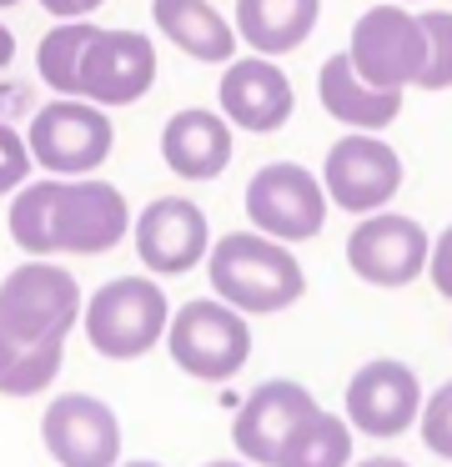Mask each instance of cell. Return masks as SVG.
Here are the masks:
<instances>
[{
    "mask_svg": "<svg viewBox=\"0 0 452 467\" xmlns=\"http://www.w3.org/2000/svg\"><path fill=\"white\" fill-rule=\"evenodd\" d=\"M80 282L30 256L0 282V397H40L60 377L66 337L80 327Z\"/></svg>",
    "mask_w": 452,
    "mask_h": 467,
    "instance_id": "6da1fadb",
    "label": "cell"
},
{
    "mask_svg": "<svg viewBox=\"0 0 452 467\" xmlns=\"http://www.w3.org/2000/svg\"><path fill=\"white\" fill-rule=\"evenodd\" d=\"M131 202L100 176H46L10 192V242L30 256H100L131 236Z\"/></svg>",
    "mask_w": 452,
    "mask_h": 467,
    "instance_id": "7a4b0ae2",
    "label": "cell"
},
{
    "mask_svg": "<svg viewBox=\"0 0 452 467\" xmlns=\"http://www.w3.org/2000/svg\"><path fill=\"white\" fill-rule=\"evenodd\" d=\"M206 282L211 296L231 302L247 317H271L301 302L307 292V272H301L297 252L287 242H271L257 226L251 232H226L211 242L206 252Z\"/></svg>",
    "mask_w": 452,
    "mask_h": 467,
    "instance_id": "3957f363",
    "label": "cell"
},
{
    "mask_svg": "<svg viewBox=\"0 0 452 467\" xmlns=\"http://www.w3.org/2000/svg\"><path fill=\"white\" fill-rule=\"evenodd\" d=\"M171 302L161 282L151 276H116V282L96 286L80 306V332H86L90 352L106 362H136L156 342H166Z\"/></svg>",
    "mask_w": 452,
    "mask_h": 467,
    "instance_id": "277c9868",
    "label": "cell"
},
{
    "mask_svg": "<svg viewBox=\"0 0 452 467\" xmlns=\"http://www.w3.org/2000/svg\"><path fill=\"white\" fill-rule=\"evenodd\" d=\"M166 352L196 382H231L251 357V322L221 296H196L171 312Z\"/></svg>",
    "mask_w": 452,
    "mask_h": 467,
    "instance_id": "5b68a950",
    "label": "cell"
},
{
    "mask_svg": "<svg viewBox=\"0 0 452 467\" xmlns=\"http://www.w3.org/2000/svg\"><path fill=\"white\" fill-rule=\"evenodd\" d=\"M30 161L46 166L50 176H90L116 146L110 111L86 96H56L46 101L26 126Z\"/></svg>",
    "mask_w": 452,
    "mask_h": 467,
    "instance_id": "8992f818",
    "label": "cell"
},
{
    "mask_svg": "<svg viewBox=\"0 0 452 467\" xmlns=\"http://www.w3.org/2000/svg\"><path fill=\"white\" fill-rule=\"evenodd\" d=\"M347 56L367 86H377V91H407V86H417L422 66H427L422 16L412 5H402V0H382V5L357 16V26L347 36Z\"/></svg>",
    "mask_w": 452,
    "mask_h": 467,
    "instance_id": "52a82bcc",
    "label": "cell"
},
{
    "mask_svg": "<svg viewBox=\"0 0 452 467\" xmlns=\"http://www.w3.org/2000/svg\"><path fill=\"white\" fill-rule=\"evenodd\" d=\"M327 186L301 161H267L247 182V216L271 242H311L327 226Z\"/></svg>",
    "mask_w": 452,
    "mask_h": 467,
    "instance_id": "ba28073f",
    "label": "cell"
},
{
    "mask_svg": "<svg viewBox=\"0 0 452 467\" xmlns=\"http://www.w3.org/2000/svg\"><path fill=\"white\" fill-rule=\"evenodd\" d=\"M422 377L397 357H372L347 377L342 392V417L352 422V432L372 437V442H392V437L412 432L422 417Z\"/></svg>",
    "mask_w": 452,
    "mask_h": 467,
    "instance_id": "9c48e42d",
    "label": "cell"
},
{
    "mask_svg": "<svg viewBox=\"0 0 452 467\" xmlns=\"http://www.w3.org/2000/svg\"><path fill=\"white\" fill-rule=\"evenodd\" d=\"M402 176H407L402 156L382 141V131H347L327 146V161H321L327 202L352 216L387 212V202L402 192Z\"/></svg>",
    "mask_w": 452,
    "mask_h": 467,
    "instance_id": "30bf717a",
    "label": "cell"
},
{
    "mask_svg": "<svg viewBox=\"0 0 452 467\" xmlns=\"http://www.w3.org/2000/svg\"><path fill=\"white\" fill-rule=\"evenodd\" d=\"M427 252L432 242L422 232V222L402 212H372L347 236V266L357 272V282L382 286V292L417 282L427 272Z\"/></svg>",
    "mask_w": 452,
    "mask_h": 467,
    "instance_id": "8fae6325",
    "label": "cell"
},
{
    "mask_svg": "<svg viewBox=\"0 0 452 467\" xmlns=\"http://www.w3.org/2000/svg\"><path fill=\"white\" fill-rule=\"evenodd\" d=\"M40 442L60 467H121V417L96 392H60L40 417Z\"/></svg>",
    "mask_w": 452,
    "mask_h": 467,
    "instance_id": "7c38bea8",
    "label": "cell"
},
{
    "mask_svg": "<svg viewBox=\"0 0 452 467\" xmlns=\"http://www.w3.org/2000/svg\"><path fill=\"white\" fill-rule=\"evenodd\" d=\"M131 246L151 276H181L206 262L211 252V222L186 196H156L146 212L131 222Z\"/></svg>",
    "mask_w": 452,
    "mask_h": 467,
    "instance_id": "4fadbf2b",
    "label": "cell"
},
{
    "mask_svg": "<svg viewBox=\"0 0 452 467\" xmlns=\"http://www.w3.org/2000/svg\"><path fill=\"white\" fill-rule=\"evenodd\" d=\"M216 101H221V116L251 136L281 131L291 121V111H297V91H291L287 71L271 56H257V51L226 61V71L216 81Z\"/></svg>",
    "mask_w": 452,
    "mask_h": 467,
    "instance_id": "5bb4252c",
    "label": "cell"
},
{
    "mask_svg": "<svg viewBox=\"0 0 452 467\" xmlns=\"http://www.w3.org/2000/svg\"><path fill=\"white\" fill-rule=\"evenodd\" d=\"M156 86V46L141 31H96L80 61V96L106 111L136 106Z\"/></svg>",
    "mask_w": 452,
    "mask_h": 467,
    "instance_id": "9a60e30c",
    "label": "cell"
},
{
    "mask_svg": "<svg viewBox=\"0 0 452 467\" xmlns=\"http://www.w3.org/2000/svg\"><path fill=\"white\" fill-rule=\"evenodd\" d=\"M307 412H317V397L311 387L291 382V377H271V382H257L247 397H241L237 417H231V442L247 457L251 467H271L287 442V432L301 422Z\"/></svg>",
    "mask_w": 452,
    "mask_h": 467,
    "instance_id": "2e32d148",
    "label": "cell"
},
{
    "mask_svg": "<svg viewBox=\"0 0 452 467\" xmlns=\"http://www.w3.org/2000/svg\"><path fill=\"white\" fill-rule=\"evenodd\" d=\"M161 161L181 182H216L231 166V121L206 106H186L161 126Z\"/></svg>",
    "mask_w": 452,
    "mask_h": 467,
    "instance_id": "e0dca14e",
    "label": "cell"
},
{
    "mask_svg": "<svg viewBox=\"0 0 452 467\" xmlns=\"http://www.w3.org/2000/svg\"><path fill=\"white\" fill-rule=\"evenodd\" d=\"M317 96L327 106L331 121H342L347 131H387L402 116V91H377L357 76L347 51L327 56L317 71Z\"/></svg>",
    "mask_w": 452,
    "mask_h": 467,
    "instance_id": "ac0fdd59",
    "label": "cell"
},
{
    "mask_svg": "<svg viewBox=\"0 0 452 467\" xmlns=\"http://www.w3.org/2000/svg\"><path fill=\"white\" fill-rule=\"evenodd\" d=\"M151 21L156 31L176 46L181 56L201 66H226L237 56V26L211 5V0H151Z\"/></svg>",
    "mask_w": 452,
    "mask_h": 467,
    "instance_id": "d6986e66",
    "label": "cell"
},
{
    "mask_svg": "<svg viewBox=\"0 0 452 467\" xmlns=\"http://www.w3.org/2000/svg\"><path fill=\"white\" fill-rule=\"evenodd\" d=\"M321 0H237V41L257 56H291L317 31Z\"/></svg>",
    "mask_w": 452,
    "mask_h": 467,
    "instance_id": "ffe728a7",
    "label": "cell"
},
{
    "mask_svg": "<svg viewBox=\"0 0 452 467\" xmlns=\"http://www.w3.org/2000/svg\"><path fill=\"white\" fill-rule=\"evenodd\" d=\"M271 467H352V422L342 412H307L287 432Z\"/></svg>",
    "mask_w": 452,
    "mask_h": 467,
    "instance_id": "44dd1931",
    "label": "cell"
},
{
    "mask_svg": "<svg viewBox=\"0 0 452 467\" xmlns=\"http://www.w3.org/2000/svg\"><path fill=\"white\" fill-rule=\"evenodd\" d=\"M96 31L100 26H90V21H56V31L40 36L36 71L56 96H80V61H86Z\"/></svg>",
    "mask_w": 452,
    "mask_h": 467,
    "instance_id": "7402d4cb",
    "label": "cell"
},
{
    "mask_svg": "<svg viewBox=\"0 0 452 467\" xmlns=\"http://www.w3.org/2000/svg\"><path fill=\"white\" fill-rule=\"evenodd\" d=\"M422 31H427V66H422L417 86L422 91H447L452 86V11H422Z\"/></svg>",
    "mask_w": 452,
    "mask_h": 467,
    "instance_id": "603a6c76",
    "label": "cell"
},
{
    "mask_svg": "<svg viewBox=\"0 0 452 467\" xmlns=\"http://www.w3.org/2000/svg\"><path fill=\"white\" fill-rule=\"evenodd\" d=\"M417 427H422V442H427V452H437V457H447V462H452V382H442L437 392L422 402Z\"/></svg>",
    "mask_w": 452,
    "mask_h": 467,
    "instance_id": "cb8c5ba5",
    "label": "cell"
},
{
    "mask_svg": "<svg viewBox=\"0 0 452 467\" xmlns=\"http://www.w3.org/2000/svg\"><path fill=\"white\" fill-rule=\"evenodd\" d=\"M30 146H26V136L16 131V126H5L0 121V196H10V192H20L26 186V176H30Z\"/></svg>",
    "mask_w": 452,
    "mask_h": 467,
    "instance_id": "d4e9b609",
    "label": "cell"
},
{
    "mask_svg": "<svg viewBox=\"0 0 452 467\" xmlns=\"http://www.w3.org/2000/svg\"><path fill=\"white\" fill-rule=\"evenodd\" d=\"M427 282L437 286V296L452 302V226L432 242V252H427Z\"/></svg>",
    "mask_w": 452,
    "mask_h": 467,
    "instance_id": "484cf974",
    "label": "cell"
},
{
    "mask_svg": "<svg viewBox=\"0 0 452 467\" xmlns=\"http://www.w3.org/2000/svg\"><path fill=\"white\" fill-rule=\"evenodd\" d=\"M56 21H90V11H100L106 0H40Z\"/></svg>",
    "mask_w": 452,
    "mask_h": 467,
    "instance_id": "4316f807",
    "label": "cell"
},
{
    "mask_svg": "<svg viewBox=\"0 0 452 467\" xmlns=\"http://www.w3.org/2000/svg\"><path fill=\"white\" fill-rule=\"evenodd\" d=\"M16 61V36H10V26H0V71Z\"/></svg>",
    "mask_w": 452,
    "mask_h": 467,
    "instance_id": "83f0119b",
    "label": "cell"
},
{
    "mask_svg": "<svg viewBox=\"0 0 452 467\" xmlns=\"http://www.w3.org/2000/svg\"><path fill=\"white\" fill-rule=\"evenodd\" d=\"M352 467H412V462H402V457H362V462H352Z\"/></svg>",
    "mask_w": 452,
    "mask_h": 467,
    "instance_id": "f1b7e54d",
    "label": "cell"
},
{
    "mask_svg": "<svg viewBox=\"0 0 452 467\" xmlns=\"http://www.w3.org/2000/svg\"><path fill=\"white\" fill-rule=\"evenodd\" d=\"M201 467H251L247 457H216V462H201Z\"/></svg>",
    "mask_w": 452,
    "mask_h": 467,
    "instance_id": "f546056e",
    "label": "cell"
},
{
    "mask_svg": "<svg viewBox=\"0 0 452 467\" xmlns=\"http://www.w3.org/2000/svg\"><path fill=\"white\" fill-rule=\"evenodd\" d=\"M121 467H166V462H151V457H136V462H121Z\"/></svg>",
    "mask_w": 452,
    "mask_h": 467,
    "instance_id": "4dcf8cb0",
    "label": "cell"
},
{
    "mask_svg": "<svg viewBox=\"0 0 452 467\" xmlns=\"http://www.w3.org/2000/svg\"><path fill=\"white\" fill-rule=\"evenodd\" d=\"M5 5H20V0H0V11H5Z\"/></svg>",
    "mask_w": 452,
    "mask_h": 467,
    "instance_id": "1f68e13d",
    "label": "cell"
},
{
    "mask_svg": "<svg viewBox=\"0 0 452 467\" xmlns=\"http://www.w3.org/2000/svg\"><path fill=\"white\" fill-rule=\"evenodd\" d=\"M402 5H412V0H402Z\"/></svg>",
    "mask_w": 452,
    "mask_h": 467,
    "instance_id": "d6a6232c",
    "label": "cell"
}]
</instances>
